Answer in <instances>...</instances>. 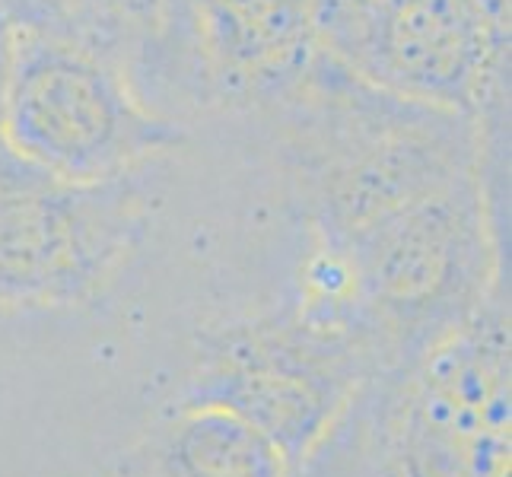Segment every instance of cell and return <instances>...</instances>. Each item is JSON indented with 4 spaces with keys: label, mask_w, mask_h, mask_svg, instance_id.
Wrapping results in <instances>:
<instances>
[{
    "label": "cell",
    "mask_w": 512,
    "mask_h": 477,
    "mask_svg": "<svg viewBox=\"0 0 512 477\" xmlns=\"http://www.w3.org/2000/svg\"><path fill=\"white\" fill-rule=\"evenodd\" d=\"M10 42L13 26L0 16V150H4V105H7V77H10Z\"/></svg>",
    "instance_id": "9c48e42d"
},
{
    "label": "cell",
    "mask_w": 512,
    "mask_h": 477,
    "mask_svg": "<svg viewBox=\"0 0 512 477\" xmlns=\"http://www.w3.org/2000/svg\"><path fill=\"white\" fill-rule=\"evenodd\" d=\"M13 29H35L109 55L144 80L163 26V0H0Z\"/></svg>",
    "instance_id": "52a82bcc"
},
{
    "label": "cell",
    "mask_w": 512,
    "mask_h": 477,
    "mask_svg": "<svg viewBox=\"0 0 512 477\" xmlns=\"http://www.w3.org/2000/svg\"><path fill=\"white\" fill-rule=\"evenodd\" d=\"M166 477H287L280 449L220 404L191 401L163 449Z\"/></svg>",
    "instance_id": "ba28073f"
},
{
    "label": "cell",
    "mask_w": 512,
    "mask_h": 477,
    "mask_svg": "<svg viewBox=\"0 0 512 477\" xmlns=\"http://www.w3.org/2000/svg\"><path fill=\"white\" fill-rule=\"evenodd\" d=\"M185 125L144 99L118 61L61 35L13 29L4 147L70 182L131 175L185 144Z\"/></svg>",
    "instance_id": "6da1fadb"
},
{
    "label": "cell",
    "mask_w": 512,
    "mask_h": 477,
    "mask_svg": "<svg viewBox=\"0 0 512 477\" xmlns=\"http://www.w3.org/2000/svg\"><path fill=\"white\" fill-rule=\"evenodd\" d=\"M147 226L131 175L70 182L0 150V315L90 303L125 268Z\"/></svg>",
    "instance_id": "3957f363"
},
{
    "label": "cell",
    "mask_w": 512,
    "mask_h": 477,
    "mask_svg": "<svg viewBox=\"0 0 512 477\" xmlns=\"http://www.w3.org/2000/svg\"><path fill=\"white\" fill-rule=\"evenodd\" d=\"M315 58V0H163L140 93L150 105L175 93L201 109L274 112Z\"/></svg>",
    "instance_id": "5b68a950"
},
{
    "label": "cell",
    "mask_w": 512,
    "mask_h": 477,
    "mask_svg": "<svg viewBox=\"0 0 512 477\" xmlns=\"http://www.w3.org/2000/svg\"><path fill=\"white\" fill-rule=\"evenodd\" d=\"M369 369V360L341 334L303 318L290 325H245L217 341L191 401L220 404L249 420L293 471Z\"/></svg>",
    "instance_id": "8992f818"
},
{
    "label": "cell",
    "mask_w": 512,
    "mask_h": 477,
    "mask_svg": "<svg viewBox=\"0 0 512 477\" xmlns=\"http://www.w3.org/2000/svg\"><path fill=\"white\" fill-rule=\"evenodd\" d=\"M315 45L385 96L509 115V26L490 23L478 0H315Z\"/></svg>",
    "instance_id": "7a4b0ae2"
},
{
    "label": "cell",
    "mask_w": 512,
    "mask_h": 477,
    "mask_svg": "<svg viewBox=\"0 0 512 477\" xmlns=\"http://www.w3.org/2000/svg\"><path fill=\"white\" fill-rule=\"evenodd\" d=\"M392 477H509V309L503 290L417 357L385 398Z\"/></svg>",
    "instance_id": "277c9868"
}]
</instances>
